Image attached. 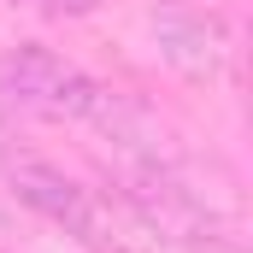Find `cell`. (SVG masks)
Instances as JSON below:
<instances>
[{"label":"cell","mask_w":253,"mask_h":253,"mask_svg":"<svg viewBox=\"0 0 253 253\" xmlns=\"http://www.w3.org/2000/svg\"><path fill=\"white\" fill-rule=\"evenodd\" d=\"M112 88L94 83L83 65L42 42H18L0 53V112L6 118H42V124H106Z\"/></svg>","instance_id":"1"},{"label":"cell","mask_w":253,"mask_h":253,"mask_svg":"<svg viewBox=\"0 0 253 253\" xmlns=\"http://www.w3.org/2000/svg\"><path fill=\"white\" fill-rule=\"evenodd\" d=\"M124 194L141 212V224L189 253H230V218L194 189L177 165V153H135V165L124 171Z\"/></svg>","instance_id":"2"},{"label":"cell","mask_w":253,"mask_h":253,"mask_svg":"<svg viewBox=\"0 0 253 253\" xmlns=\"http://www.w3.org/2000/svg\"><path fill=\"white\" fill-rule=\"evenodd\" d=\"M0 177H6V189L18 194L30 212H42L47 224H59L65 236H77L83 248L94 253H124L118 248V236H112V218H106V206L94 200V189H83L71 171H59L53 159H42V153H30V147H0Z\"/></svg>","instance_id":"3"},{"label":"cell","mask_w":253,"mask_h":253,"mask_svg":"<svg viewBox=\"0 0 253 253\" xmlns=\"http://www.w3.org/2000/svg\"><path fill=\"white\" fill-rule=\"evenodd\" d=\"M147 36H153V53L189 83H218L230 71V53H236L230 24L218 12L183 6V0H159L147 12Z\"/></svg>","instance_id":"4"},{"label":"cell","mask_w":253,"mask_h":253,"mask_svg":"<svg viewBox=\"0 0 253 253\" xmlns=\"http://www.w3.org/2000/svg\"><path fill=\"white\" fill-rule=\"evenodd\" d=\"M12 6H30V12H47V18H88L100 0H12Z\"/></svg>","instance_id":"5"}]
</instances>
